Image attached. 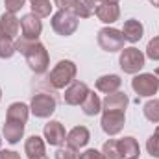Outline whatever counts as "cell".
I'll return each instance as SVG.
<instances>
[{
  "instance_id": "836d02e7",
  "label": "cell",
  "mask_w": 159,
  "mask_h": 159,
  "mask_svg": "<svg viewBox=\"0 0 159 159\" xmlns=\"http://www.w3.org/2000/svg\"><path fill=\"white\" fill-rule=\"evenodd\" d=\"M150 4H152V6H156V7H159V0H150Z\"/></svg>"
},
{
  "instance_id": "d6986e66",
  "label": "cell",
  "mask_w": 159,
  "mask_h": 159,
  "mask_svg": "<svg viewBox=\"0 0 159 159\" xmlns=\"http://www.w3.org/2000/svg\"><path fill=\"white\" fill-rule=\"evenodd\" d=\"M122 85V80L117 74H106V76H100L96 80V89L100 93H106V94H111V93H117Z\"/></svg>"
},
{
  "instance_id": "6da1fadb",
  "label": "cell",
  "mask_w": 159,
  "mask_h": 159,
  "mask_svg": "<svg viewBox=\"0 0 159 159\" xmlns=\"http://www.w3.org/2000/svg\"><path fill=\"white\" fill-rule=\"evenodd\" d=\"M15 46H17V52H20L26 57V63H28L32 72L44 74L48 70L50 57H48V52H46L44 44H41L39 41H28L20 35L15 41Z\"/></svg>"
},
{
  "instance_id": "8d00e7d4",
  "label": "cell",
  "mask_w": 159,
  "mask_h": 159,
  "mask_svg": "<svg viewBox=\"0 0 159 159\" xmlns=\"http://www.w3.org/2000/svg\"><path fill=\"white\" fill-rule=\"evenodd\" d=\"M156 76H157V78H159V67H157V69H156Z\"/></svg>"
},
{
  "instance_id": "52a82bcc",
  "label": "cell",
  "mask_w": 159,
  "mask_h": 159,
  "mask_svg": "<svg viewBox=\"0 0 159 159\" xmlns=\"http://www.w3.org/2000/svg\"><path fill=\"white\" fill-rule=\"evenodd\" d=\"M131 89L137 93V96H154L159 91V78L150 72L137 74L131 80Z\"/></svg>"
},
{
  "instance_id": "484cf974",
  "label": "cell",
  "mask_w": 159,
  "mask_h": 159,
  "mask_svg": "<svg viewBox=\"0 0 159 159\" xmlns=\"http://www.w3.org/2000/svg\"><path fill=\"white\" fill-rule=\"evenodd\" d=\"M143 113H144L146 120H150L154 124H159V100L157 98L148 100L144 104V107H143Z\"/></svg>"
},
{
  "instance_id": "60d3db41",
  "label": "cell",
  "mask_w": 159,
  "mask_h": 159,
  "mask_svg": "<svg viewBox=\"0 0 159 159\" xmlns=\"http://www.w3.org/2000/svg\"><path fill=\"white\" fill-rule=\"evenodd\" d=\"M30 2H32V0H30Z\"/></svg>"
},
{
  "instance_id": "7c38bea8",
  "label": "cell",
  "mask_w": 159,
  "mask_h": 159,
  "mask_svg": "<svg viewBox=\"0 0 159 159\" xmlns=\"http://www.w3.org/2000/svg\"><path fill=\"white\" fill-rule=\"evenodd\" d=\"M89 94V87L83 81H72L67 89H65V104L69 106H81V102L85 100V96Z\"/></svg>"
},
{
  "instance_id": "277c9868",
  "label": "cell",
  "mask_w": 159,
  "mask_h": 159,
  "mask_svg": "<svg viewBox=\"0 0 159 159\" xmlns=\"http://www.w3.org/2000/svg\"><path fill=\"white\" fill-rule=\"evenodd\" d=\"M50 24H52V30H54L57 35H61V37H69V35H72V34L78 30L80 19L74 15V13H70V11H63V9H59L57 13L52 15Z\"/></svg>"
},
{
  "instance_id": "2e32d148",
  "label": "cell",
  "mask_w": 159,
  "mask_h": 159,
  "mask_svg": "<svg viewBox=\"0 0 159 159\" xmlns=\"http://www.w3.org/2000/svg\"><path fill=\"white\" fill-rule=\"evenodd\" d=\"M19 30H20V20L13 15V13H4L0 17V34L7 35V37H17L19 35Z\"/></svg>"
},
{
  "instance_id": "5bb4252c",
  "label": "cell",
  "mask_w": 159,
  "mask_h": 159,
  "mask_svg": "<svg viewBox=\"0 0 159 159\" xmlns=\"http://www.w3.org/2000/svg\"><path fill=\"white\" fill-rule=\"evenodd\" d=\"M89 141H91V133H89V129L85 126H74L67 133V144L72 146V148H76V150L87 146Z\"/></svg>"
},
{
  "instance_id": "ba28073f",
  "label": "cell",
  "mask_w": 159,
  "mask_h": 159,
  "mask_svg": "<svg viewBox=\"0 0 159 159\" xmlns=\"http://www.w3.org/2000/svg\"><path fill=\"white\" fill-rule=\"evenodd\" d=\"M100 124H102L104 133H107L109 137L119 135L124 128V124H126V115L122 111H104Z\"/></svg>"
},
{
  "instance_id": "d590c367",
  "label": "cell",
  "mask_w": 159,
  "mask_h": 159,
  "mask_svg": "<svg viewBox=\"0 0 159 159\" xmlns=\"http://www.w3.org/2000/svg\"><path fill=\"white\" fill-rule=\"evenodd\" d=\"M96 2H119V0H96Z\"/></svg>"
},
{
  "instance_id": "ab89813d",
  "label": "cell",
  "mask_w": 159,
  "mask_h": 159,
  "mask_svg": "<svg viewBox=\"0 0 159 159\" xmlns=\"http://www.w3.org/2000/svg\"><path fill=\"white\" fill-rule=\"evenodd\" d=\"M0 144H2V139H0Z\"/></svg>"
},
{
  "instance_id": "44dd1931",
  "label": "cell",
  "mask_w": 159,
  "mask_h": 159,
  "mask_svg": "<svg viewBox=\"0 0 159 159\" xmlns=\"http://www.w3.org/2000/svg\"><path fill=\"white\" fill-rule=\"evenodd\" d=\"M81 111L87 117H94L102 111V100L98 98V94L94 91H89V94L85 96V100L81 102Z\"/></svg>"
},
{
  "instance_id": "4fadbf2b",
  "label": "cell",
  "mask_w": 159,
  "mask_h": 159,
  "mask_svg": "<svg viewBox=\"0 0 159 159\" xmlns=\"http://www.w3.org/2000/svg\"><path fill=\"white\" fill-rule=\"evenodd\" d=\"M128 104H129V98H128V94L126 93H111V94H107L104 100H102V109L104 111H126V107H128Z\"/></svg>"
},
{
  "instance_id": "3957f363",
  "label": "cell",
  "mask_w": 159,
  "mask_h": 159,
  "mask_svg": "<svg viewBox=\"0 0 159 159\" xmlns=\"http://www.w3.org/2000/svg\"><path fill=\"white\" fill-rule=\"evenodd\" d=\"M144 61H146V56L139 48H135V46H129V48H122L120 50L119 65L126 74H137L139 70H143Z\"/></svg>"
},
{
  "instance_id": "ac0fdd59",
  "label": "cell",
  "mask_w": 159,
  "mask_h": 159,
  "mask_svg": "<svg viewBox=\"0 0 159 159\" xmlns=\"http://www.w3.org/2000/svg\"><path fill=\"white\" fill-rule=\"evenodd\" d=\"M28 117H30V106H26L22 102H13L6 113V120H15V122H22V124L28 122Z\"/></svg>"
},
{
  "instance_id": "5b68a950",
  "label": "cell",
  "mask_w": 159,
  "mask_h": 159,
  "mask_svg": "<svg viewBox=\"0 0 159 159\" xmlns=\"http://www.w3.org/2000/svg\"><path fill=\"white\" fill-rule=\"evenodd\" d=\"M98 46L104 50V52H109V54H113V52H120L122 48H124V35H122V32L117 30V28H111V26H107V28H102L100 32H98Z\"/></svg>"
},
{
  "instance_id": "f546056e",
  "label": "cell",
  "mask_w": 159,
  "mask_h": 159,
  "mask_svg": "<svg viewBox=\"0 0 159 159\" xmlns=\"http://www.w3.org/2000/svg\"><path fill=\"white\" fill-rule=\"evenodd\" d=\"M56 159H78L76 148H72V146L57 148V152H56Z\"/></svg>"
},
{
  "instance_id": "8fae6325",
  "label": "cell",
  "mask_w": 159,
  "mask_h": 159,
  "mask_svg": "<svg viewBox=\"0 0 159 159\" xmlns=\"http://www.w3.org/2000/svg\"><path fill=\"white\" fill-rule=\"evenodd\" d=\"M43 133H44V139H46V143H48L50 146H61V144L67 141L65 128H63V124L57 122V120H50V122L44 126Z\"/></svg>"
},
{
  "instance_id": "9c48e42d",
  "label": "cell",
  "mask_w": 159,
  "mask_h": 159,
  "mask_svg": "<svg viewBox=\"0 0 159 159\" xmlns=\"http://www.w3.org/2000/svg\"><path fill=\"white\" fill-rule=\"evenodd\" d=\"M20 30H22V37L28 41H37L43 32V22L39 17H35L34 13H28L22 17L20 20Z\"/></svg>"
},
{
  "instance_id": "e575fe53",
  "label": "cell",
  "mask_w": 159,
  "mask_h": 159,
  "mask_svg": "<svg viewBox=\"0 0 159 159\" xmlns=\"http://www.w3.org/2000/svg\"><path fill=\"white\" fill-rule=\"evenodd\" d=\"M30 159H48V157H46V154H44V156H39V157H30Z\"/></svg>"
},
{
  "instance_id": "74e56055",
  "label": "cell",
  "mask_w": 159,
  "mask_h": 159,
  "mask_svg": "<svg viewBox=\"0 0 159 159\" xmlns=\"http://www.w3.org/2000/svg\"><path fill=\"white\" fill-rule=\"evenodd\" d=\"M156 133H157V135H159V126H157V129H156Z\"/></svg>"
},
{
  "instance_id": "f1b7e54d",
  "label": "cell",
  "mask_w": 159,
  "mask_h": 159,
  "mask_svg": "<svg viewBox=\"0 0 159 159\" xmlns=\"http://www.w3.org/2000/svg\"><path fill=\"white\" fill-rule=\"evenodd\" d=\"M146 152L152 157L159 159V135L157 133H154V135L148 137V141H146Z\"/></svg>"
},
{
  "instance_id": "7402d4cb",
  "label": "cell",
  "mask_w": 159,
  "mask_h": 159,
  "mask_svg": "<svg viewBox=\"0 0 159 159\" xmlns=\"http://www.w3.org/2000/svg\"><path fill=\"white\" fill-rule=\"evenodd\" d=\"M24 152L28 154V157H39L44 156V141L39 135H32L26 139L24 143Z\"/></svg>"
},
{
  "instance_id": "7a4b0ae2",
  "label": "cell",
  "mask_w": 159,
  "mask_h": 159,
  "mask_svg": "<svg viewBox=\"0 0 159 159\" xmlns=\"http://www.w3.org/2000/svg\"><path fill=\"white\" fill-rule=\"evenodd\" d=\"M76 72H78V69H76L74 61H70V59H61V61L50 70L48 81H50V85H52L54 89H65V87H69V85L74 81Z\"/></svg>"
},
{
  "instance_id": "4dcf8cb0",
  "label": "cell",
  "mask_w": 159,
  "mask_h": 159,
  "mask_svg": "<svg viewBox=\"0 0 159 159\" xmlns=\"http://www.w3.org/2000/svg\"><path fill=\"white\" fill-rule=\"evenodd\" d=\"M24 4H26V0H4V6H6V11L7 13H17V11H20L22 7H24Z\"/></svg>"
},
{
  "instance_id": "4316f807",
  "label": "cell",
  "mask_w": 159,
  "mask_h": 159,
  "mask_svg": "<svg viewBox=\"0 0 159 159\" xmlns=\"http://www.w3.org/2000/svg\"><path fill=\"white\" fill-rule=\"evenodd\" d=\"M102 154H104L106 159H124L122 154H120V150H119V141H115V139H109V141L104 143Z\"/></svg>"
},
{
  "instance_id": "603a6c76",
  "label": "cell",
  "mask_w": 159,
  "mask_h": 159,
  "mask_svg": "<svg viewBox=\"0 0 159 159\" xmlns=\"http://www.w3.org/2000/svg\"><path fill=\"white\" fill-rule=\"evenodd\" d=\"M96 0H76V7H74V15L78 17V19H89L93 13H94V9H96Z\"/></svg>"
},
{
  "instance_id": "e0dca14e",
  "label": "cell",
  "mask_w": 159,
  "mask_h": 159,
  "mask_svg": "<svg viewBox=\"0 0 159 159\" xmlns=\"http://www.w3.org/2000/svg\"><path fill=\"white\" fill-rule=\"evenodd\" d=\"M2 133H4V139L9 144H17L22 139V135H24V124L22 122H15V120H6Z\"/></svg>"
},
{
  "instance_id": "d6a6232c",
  "label": "cell",
  "mask_w": 159,
  "mask_h": 159,
  "mask_svg": "<svg viewBox=\"0 0 159 159\" xmlns=\"http://www.w3.org/2000/svg\"><path fill=\"white\" fill-rule=\"evenodd\" d=\"M0 159H20V156L13 150H0Z\"/></svg>"
},
{
  "instance_id": "1f68e13d",
  "label": "cell",
  "mask_w": 159,
  "mask_h": 159,
  "mask_svg": "<svg viewBox=\"0 0 159 159\" xmlns=\"http://www.w3.org/2000/svg\"><path fill=\"white\" fill-rule=\"evenodd\" d=\"M78 159H106V157H104L102 152H98V150H94V148H89V150H85L83 154H80Z\"/></svg>"
},
{
  "instance_id": "ffe728a7",
  "label": "cell",
  "mask_w": 159,
  "mask_h": 159,
  "mask_svg": "<svg viewBox=\"0 0 159 159\" xmlns=\"http://www.w3.org/2000/svg\"><path fill=\"white\" fill-rule=\"evenodd\" d=\"M119 150L124 159H137L139 154H141V148H139V143H137L135 137H122V139H119Z\"/></svg>"
},
{
  "instance_id": "30bf717a",
  "label": "cell",
  "mask_w": 159,
  "mask_h": 159,
  "mask_svg": "<svg viewBox=\"0 0 159 159\" xmlns=\"http://www.w3.org/2000/svg\"><path fill=\"white\" fill-rule=\"evenodd\" d=\"M94 15L98 17L100 22L104 24H113L117 22L120 17V7L119 2H100L94 9Z\"/></svg>"
},
{
  "instance_id": "8992f818",
  "label": "cell",
  "mask_w": 159,
  "mask_h": 159,
  "mask_svg": "<svg viewBox=\"0 0 159 159\" xmlns=\"http://www.w3.org/2000/svg\"><path fill=\"white\" fill-rule=\"evenodd\" d=\"M57 107V102L52 94H46V93H39V94H34L32 102H30V113H34V117L37 119H48Z\"/></svg>"
},
{
  "instance_id": "83f0119b",
  "label": "cell",
  "mask_w": 159,
  "mask_h": 159,
  "mask_svg": "<svg viewBox=\"0 0 159 159\" xmlns=\"http://www.w3.org/2000/svg\"><path fill=\"white\" fill-rule=\"evenodd\" d=\"M146 57H150L152 61H159V35L148 41L146 44Z\"/></svg>"
},
{
  "instance_id": "9a60e30c",
  "label": "cell",
  "mask_w": 159,
  "mask_h": 159,
  "mask_svg": "<svg viewBox=\"0 0 159 159\" xmlns=\"http://www.w3.org/2000/svg\"><path fill=\"white\" fill-rule=\"evenodd\" d=\"M120 32H122L124 39L128 41V43H139V41L143 39L144 26H143V22L137 20V19H128V20L124 22V26H122Z\"/></svg>"
},
{
  "instance_id": "cb8c5ba5",
  "label": "cell",
  "mask_w": 159,
  "mask_h": 159,
  "mask_svg": "<svg viewBox=\"0 0 159 159\" xmlns=\"http://www.w3.org/2000/svg\"><path fill=\"white\" fill-rule=\"evenodd\" d=\"M17 52V46H15V41L4 34H0V57L2 59H9L13 57Z\"/></svg>"
},
{
  "instance_id": "f35d334b",
  "label": "cell",
  "mask_w": 159,
  "mask_h": 159,
  "mask_svg": "<svg viewBox=\"0 0 159 159\" xmlns=\"http://www.w3.org/2000/svg\"><path fill=\"white\" fill-rule=\"evenodd\" d=\"M0 100H2V89H0Z\"/></svg>"
},
{
  "instance_id": "d4e9b609",
  "label": "cell",
  "mask_w": 159,
  "mask_h": 159,
  "mask_svg": "<svg viewBox=\"0 0 159 159\" xmlns=\"http://www.w3.org/2000/svg\"><path fill=\"white\" fill-rule=\"evenodd\" d=\"M52 4L50 0H32V13L39 19H44L52 13Z\"/></svg>"
}]
</instances>
